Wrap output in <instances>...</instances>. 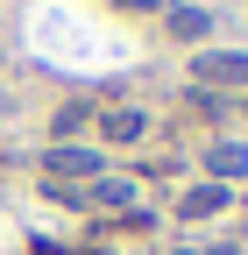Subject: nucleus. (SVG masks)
Masks as SVG:
<instances>
[{"mask_svg": "<svg viewBox=\"0 0 248 255\" xmlns=\"http://www.w3.org/2000/svg\"><path fill=\"white\" fill-rule=\"evenodd\" d=\"M114 7H121V14H156L163 0H114Z\"/></svg>", "mask_w": 248, "mask_h": 255, "instance_id": "obj_7", "label": "nucleus"}, {"mask_svg": "<svg viewBox=\"0 0 248 255\" xmlns=\"http://www.w3.org/2000/svg\"><path fill=\"white\" fill-rule=\"evenodd\" d=\"M220 206H227V184H192L177 213H184V220H206V213H220Z\"/></svg>", "mask_w": 248, "mask_h": 255, "instance_id": "obj_4", "label": "nucleus"}, {"mask_svg": "<svg viewBox=\"0 0 248 255\" xmlns=\"http://www.w3.org/2000/svg\"><path fill=\"white\" fill-rule=\"evenodd\" d=\"M142 128H149L142 107H107V114H100V135H107V142H142Z\"/></svg>", "mask_w": 248, "mask_h": 255, "instance_id": "obj_3", "label": "nucleus"}, {"mask_svg": "<svg viewBox=\"0 0 248 255\" xmlns=\"http://www.w3.org/2000/svg\"><path fill=\"white\" fill-rule=\"evenodd\" d=\"M248 170V142H220L213 149V177H241Z\"/></svg>", "mask_w": 248, "mask_h": 255, "instance_id": "obj_5", "label": "nucleus"}, {"mask_svg": "<svg viewBox=\"0 0 248 255\" xmlns=\"http://www.w3.org/2000/svg\"><path fill=\"white\" fill-rule=\"evenodd\" d=\"M206 28H213V14H199V7H170V36L192 43V36H206Z\"/></svg>", "mask_w": 248, "mask_h": 255, "instance_id": "obj_6", "label": "nucleus"}, {"mask_svg": "<svg viewBox=\"0 0 248 255\" xmlns=\"http://www.w3.org/2000/svg\"><path fill=\"white\" fill-rule=\"evenodd\" d=\"M192 255H234V248H192Z\"/></svg>", "mask_w": 248, "mask_h": 255, "instance_id": "obj_8", "label": "nucleus"}, {"mask_svg": "<svg viewBox=\"0 0 248 255\" xmlns=\"http://www.w3.org/2000/svg\"><path fill=\"white\" fill-rule=\"evenodd\" d=\"M192 78H199V92H248V50H199L192 57Z\"/></svg>", "mask_w": 248, "mask_h": 255, "instance_id": "obj_1", "label": "nucleus"}, {"mask_svg": "<svg viewBox=\"0 0 248 255\" xmlns=\"http://www.w3.org/2000/svg\"><path fill=\"white\" fill-rule=\"evenodd\" d=\"M43 177H107V163H100V149H43Z\"/></svg>", "mask_w": 248, "mask_h": 255, "instance_id": "obj_2", "label": "nucleus"}]
</instances>
